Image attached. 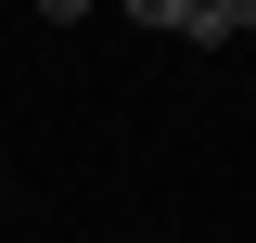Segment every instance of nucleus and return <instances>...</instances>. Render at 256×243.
<instances>
[{
	"label": "nucleus",
	"instance_id": "f257e3e1",
	"mask_svg": "<svg viewBox=\"0 0 256 243\" xmlns=\"http://www.w3.org/2000/svg\"><path fill=\"white\" fill-rule=\"evenodd\" d=\"M180 38H192V52H218V38H256V0H192V13H180Z\"/></svg>",
	"mask_w": 256,
	"mask_h": 243
},
{
	"label": "nucleus",
	"instance_id": "f03ea898",
	"mask_svg": "<svg viewBox=\"0 0 256 243\" xmlns=\"http://www.w3.org/2000/svg\"><path fill=\"white\" fill-rule=\"evenodd\" d=\"M116 13H128V26H180L192 0H116Z\"/></svg>",
	"mask_w": 256,
	"mask_h": 243
},
{
	"label": "nucleus",
	"instance_id": "7ed1b4c3",
	"mask_svg": "<svg viewBox=\"0 0 256 243\" xmlns=\"http://www.w3.org/2000/svg\"><path fill=\"white\" fill-rule=\"evenodd\" d=\"M38 13H52V26H77V13H90V0H38Z\"/></svg>",
	"mask_w": 256,
	"mask_h": 243
}]
</instances>
